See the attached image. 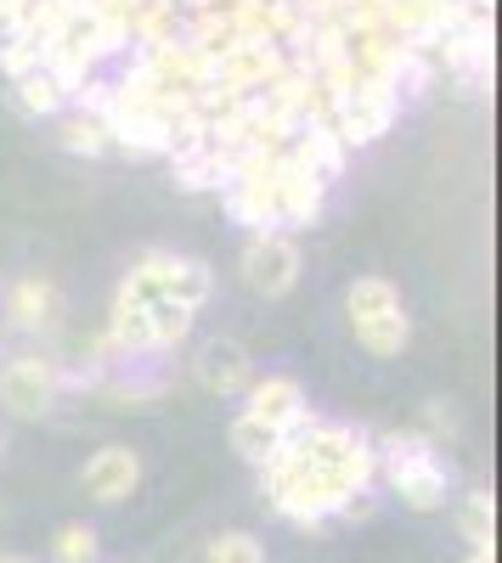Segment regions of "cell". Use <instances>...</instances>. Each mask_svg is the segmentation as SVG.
<instances>
[{
  "label": "cell",
  "instance_id": "cell-1",
  "mask_svg": "<svg viewBox=\"0 0 502 563\" xmlns=\"http://www.w3.org/2000/svg\"><path fill=\"white\" fill-rule=\"evenodd\" d=\"M368 485H379L373 434L350 429V422H328L316 411L283 440V451L260 467L265 507L277 512V519L299 525V530H323L328 519H339V507Z\"/></svg>",
  "mask_w": 502,
  "mask_h": 563
},
{
  "label": "cell",
  "instance_id": "cell-2",
  "mask_svg": "<svg viewBox=\"0 0 502 563\" xmlns=\"http://www.w3.org/2000/svg\"><path fill=\"white\" fill-rule=\"evenodd\" d=\"M373 456H379V479L401 496V507H413V512L446 507L451 462H446L440 445H429L418 429H390V434H379V440H373Z\"/></svg>",
  "mask_w": 502,
  "mask_h": 563
},
{
  "label": "cell",
  "instance_id": "cell-3",
  "mask_svg": "<svg viewBox=\"0 0 502 563\" xmlns=\"http://www.w3.org/2000/svg\"><path fill=\"white\" fill-rule=\"evenodd\" d=\"M63 395V361L57 355H12L7 366H0V406H7L12 417H45L57 406Z\"/></svg>",
  "mask_w": 502,
  "mask_h": 563
},
{
  "label": "cell",
  "instance_id": "cell-4",
  "mask_svg": "<svg viewBox=\"0 0 502 563\" xmlns=\"http://www.w3.org/2000/svg\"><path fill=\"white\" fill-rule=\"evenodd\" d=\"M395 113H401V102H395V90L390 85H379V79H361L350 97L334 108V135L345 141V147H368V141H379L390 124H395Z\"/></svg>",
  "mask_w": 502,
  "mask_h": 563
},
{
  "label": "cell",
  "instance_id": "cell-5",
  "mask_svg": "<svg viewBox=\"0 0 502 563\" xmlns=\"http://www.w3.org/2000/svg\"><path fill=\"white\" fill-rule=\"evenodd\" d=\"M243 282L260 299H283L299 282V249L288 231H260L243 243Z\"/></svg>",
  "mask_w": 502,
  "mask_h": 563
},
{
  "label": "cell",
  "instance_id": "cell-6",
  "mask_svg": "<svg viewBox=\"0 0 502 563\" xmlns=\"http://www.w3.org/2000/svg\"><path fill=\"white\" fill-rule=\"evenodd\" d=\"M193 378H198L209 395H220V400H238V395H249V384H254V355H249L238 339H209V344H198V355H193Z\"/></svg>",
  "mask_w": 502,
  "mask_h": 563
},
{
  "label": "cell",
  "instance_id": "cell-7",
  "mask_svg": "<svg viewBox=\"0 0 502 563\" xmlns=\"http://www.w3.org/2000/svg\"><path fill=\"white\" fill-rule=\"evenodd\" d=\"M271 192H277V220L283 225H316L328 203V186L316 180L288 147L277 153V175H271Z\"/></svg>",
  "mask_w": 502,
  "mask_h": 563
},
{
  "label": "cell",
  "instance_id": "cell-8",
  "mask_svg": "<svg viewBox=\"0 0 502 563\" xmlns=\"http://www.w3.org/2000/svg\"><path fill=\"white\" fill-rule=\"evenodd\" d=\"M243 411H249L254 422H265V429H277L283 440H288V434L299 429V422L310 417L299 378H283V372H271V378H254V384H249V395H243Z\"/></svg>",
  "mask_w": 502,
  "mask_h": 563
},
{
  "label": "cell",
  "instance_id": "cell-9",
  "mask_svg": "<svg viewBox=\"0 0 502 563\" xmlns=\"http://www.w3.org/2000/svg\"><path fill=\"white\" fill-rule=\"evenodd\" d=\"M79 479H85V496H90V501L113 507V501L135 496V485H142V456H135L130 445H102L97 456L85 462Z\"/></svg>",
  "mask_w": 502,
  "mask_h": 563
},
{
  "label": "cell",
  "instance_id": "cell-10",
  "mask_svg": "<svg viewBox=\"0 0 502 563\" xmlns=\"http://www.w3.org/2000/svg\"><path fill=\"white\" fill-rule=\"evenodd\" d=\"M63 316V294L52 276H18L7 294V327L12 333H52Z\"/></svg>",
  "mask_w": 502,
  "mask_h": 563
},
{
  "label": "cell",
  "instance_id": "cell-11",
  "mask_svg": "<svg viewBox=\"0 0 502 563\" xmlns=\"http://www.w3.org/2000/svg\"><path fill=\"white\" fill-rule=\"evenodd\" d=\"M271 175H277V169H271ZM226 214H232L238 225H249L254 238H260V231H283L271 180H226Z\"/></svg>",
  "mask_w": 502,
  "mask_h": 563
},
{
  "label": "cell",
  "instance_id": "cell-12",
  "mask_svg": "<svg viewBox=\"0 0 502 563\" xmlns=\"http://www.w3.org/2000/svg\"><path fill=\"white\" fill-rule=\"evenodd\" d=\"M12 108L23 113V119H57L63 108H68V90L57 85V74L52 68H29L23 79H12Z\"/></svg>",
  "mask_w": 502,
  "mask_h": 563
},
{
  "label": "cell",
  "instance_id": "cell-13",
  "mask_svg": "<svg viewBox=\"0 0 502 563\" xmlns=\"http://www.w3.org/2000/svg\"><path fill=\"white\" fill-rule=\"evenodd\" d=\"M345 310L350 321H379V316H401V288L390 276H356L345 288Z\"/></svg>",
  "mask_w": 502,
  "mask_h": 563
},
{
  "label": "cell",
  "instance_id": "cell-14",
  "mask_svg": "<svg viewBox=\"0 0 502 563\" xmlns=\"http://www.w3.org/2000/svg\"><path fill=\"white\" fill-rule=\"evenodd\" d=\"M170 164H175L181 192H226V180H232V158H220L215 147H198V153L170 158Z\"/></svg>",
  "mask_w": 502,
  "mask_h": 563
},
{
  "label": "cell",
  "instance_id": "cell-15",
  "mask_svg": "<svg viewBox=\"0 0 502 563\" xmlns=\"http://www.w3.org/2000/svg\"><path fill=\"white\" fill-rule=\"evenodd\" d=\"M350 333L373 361H395L406 344H413V321H406V310H401V316H379V321H350Z\"/></svg>",
  "mask_w": 502,
  "mask_h": 563
},
{
  "label": "cell",
  "instance_id": "cell-16",
  "mask_svg": "<svg viewBox=\"0 0 502 563\" xmlns=\"http://www.w3.org/2000/svg\"><path fill=\"white\" fill-rule=\"evenodd\" d=\"M57 141H63V153H74V158H102V153L113 147V130H108V119H97V113L68 108Z\"/></svg>",
  "mask_w": 502,
  "mask_h": 563
},
{
  "label": "cell",
  "instance_id": "cell-17",
  "mask_svg": "<svg viewBox=\"0 0 502 563\" xmlns=\"http://www.w3.org/2000/svg\"><path fill=\"white\" fill-rule=\"evenodd\" d=\"M458 530H463L469 552H496V501H491L485 485L463 496V507H458Z\"/></svg>",
  "mask_w": 502,
  "mask_h": 563
},
{
  "label": "cell",
  "instance_id": "cell-18",
  "mask_svg": "<svg viewBox=\"0 0 502 563\" xmlns=\"http://www.w3.org/2000/svg\"><path fill=\"white\" fill-rule=\"evenodd\" d=\"M226 440H232V451H238L249 467H265L271 456L283 451V434H277V429H265V422H254L249 411H238V417H232V429H226Z\"/></svg>",
  "mask_w": 502,
  "mask_h": 563
},
{
  "label": "cell",
  "instance_id": "cell-19",
  "mask_svg": "<svg viewBox=\"0 0 502 563\" xmlns=\"http://www.w3.org/2000/svg\"><path fill=\"white\" fill-rule=\"evenodd\" d=\"M193 321H198L193 310H181V305H170V299H153V305H148V327H153V355H159V350H175L181 339L193 333Z\"/></svg>",
  "mask_w": 502,
  "mask_h": 563
},
{
  "label": "cell",
  "instance_id": "cell-20",
  "mask_svg": "<svg viewBox=\"0 0 502 563\" xmlns=\"http://www.w3.org/2000/svg\"><path fill=\"white\" fill-rule=\"evenodd\" d=\"M204 563H265V547L249 530H226L204 547Z\"/></svg>",
  "mask_w": 502,
  "mask_h": 563
},
{
  "label": "cell",
  "instance_id": "cell-21",
  "mask_svg": "<svg viewBox=\"0 0 502 563\" xmlns=\"http://www.w3.org/2000/svg\"><path fill=\"white\" fill-rule=\"evenodd\" d=\"M40 63H45V52H40V45H34L23 29L0 34V74H7V79H23V74L40 68Z\"/></svg>",
  "mask_w": 502,
  "mask_h": 563
},
{
  "label": "cell",
  "instance_id": "cell-22",
  "mask_svg": "<svg viewBox=\"0 0 502 563\" xmlns=\"http://www.w3.org/2000/svg\"><path fill=\"white\" fill-rule=\"evenodd\" d=\"M52 552H57V563H90L97 558V530L90 525H63L52 536Z\"/></svg>",
  "mask_w": 502,
  "mask_h": 563
},
{
  "label": "cell",
  "instance_id": "cell-23",
  "mask_svg": "<svg viewBox=\"0 0 502 563\" xmlns=\"http://www.w3.org/2000/svg\"><path fill=\"white\" fill-rule=\"evenodd\" d=\"M379 512V485H368V490H356L345 507H339V519H350V525H361V519H373Z\"/></svg>",
  "mask_w": 502,
  "mask_h": 563
},
{
  "label": "cell",
  "instance_id": "cell-24",
  "mask_svg": "<svg viewBox=\"0 0 502 563\" xmlns=\"http://www.w3.org/2000/svg\"><path fill=\"white\" fill-rule=\"evenodd\" d=\"M29 7H34V0H0V34H12V29H23Z\"/></svg>",
  "mask_w": 502,
  "mask_h": 563
},
{
  "label": "cell",
  "instance_id": "cell-25",
  "mask_svg": "<svg viewBox=\"0 0 502 563\" xmlns=\"http://www.w3.org/2000/svg\"><path fill=\"white\" fill-rule=\"evenodd\" d=\"M463 563H496V552H469Z\"/></svg>",
  "mask_w": 502,
  "mask_h": 563
},
{
  "label": "cell",
  "instance_id": "cell-26",
  "mask_svg": "<svg viewBox=\"0 0 502 563\" xmlns=\"http://www.w3.org/2000/svg\"><path fill=\"white\" fill-rule=\"evenodd\" d=\"M0 563H34V558H0Z\"/></svg>",
  "mask_w": 502,
  "mask_h": 563
},
{
  "label": "cell",
  "instance_id": "cell-27",
  "mask_svg": "<svg viewBox=\"0 0 502 563\" xmlns=\"http://www.w3.org/2000/svg\"><path fill=\"white\" fill-rule=\"evenodd\" d=\"M0 445H7V440H0Z\"/></svg>",
  "mask_w": 502,
  "mask_h": 563
}]
</instances>
